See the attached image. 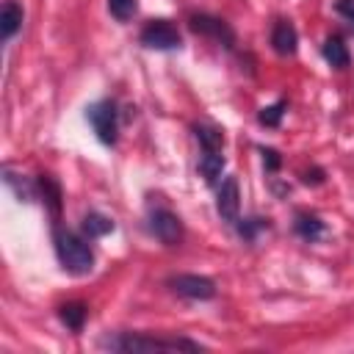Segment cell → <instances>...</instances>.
<instances>
[{
  "label": "cell",
  "instance_id": "cell-1",
  "mask_svg": "<svg viewBox=\"0 0 354 354\" xmlns=\"http://www.w3.org/2000/svg\"><path fill=\"white\" fill-rule=\"evenodd\" d=\"M55 254H58V263L64 266V271H69L75 277H83L94 268L91 246L75 232H64V230L55 232Z\"/></svg>",
  "mask_w": 354,
  "mask_h": 354
},
{
  "label": "cell",
  "instance_id": "cell-2",
  "mask_svg": "<svg viewBox=\"0 0 354 354\" xmlns=\"http://www.w3.org/2000/svg\"><path fill=\"white\" fill-rule=\"evenodd\" d=\"M111 348L138 354V351H202L199 343L185 340V337H152V335H133L122 332L119 337L111 340Z\"/></svg>",
  "mask_w": 354,
  "mask_h": 354
},
{
  "label": "cell",
  "instance_id": "cell-3",
  "mask_svg": "<svg viewBox=\"0 0 354 354\" xmlns=\"http://www.w3.org/2000/svg\"><path fill=\"white\" fill-rule=\"evenodd\" d=\"M86 119L91 124V130L97 133V138L102 144H116V133H119V119H116V108L113 102H94L86 111Z\"/></svg>",
  "mask_w": 354,
  "mask_h": 354
},
{
  "label": "cell",
  "instance_id": "cell-4",
  "mask_svg": "<svg viewBox=\"0 0 354 354\" xmlns=\"http://www.w3.org/2000/svg\"><path fill=\"white\" fill-rule=\"evenodd\" d=\"M169 288H171L177 296L196 299V301H207V299L216 296V285H213V279L199 277V274H177V277L169 279Z\"/></svg>",
  "mask_w": 354,
  "mask_h": 354
},
{
  "label": "cell",
  "instance_id": "cell-5",
  "mask_svg": "<svg viewBox=\"0 0 354 354\" xmlns=\"http://www.w3.org/2000/svg\"><path fill=\"white\" fill-rule=\"evenodd\" d=\"M141 44L149 50H177L180 47V33L169 19H152L141 30Z\"/></svg>",
  "mask_w": 354,
  "mask_h": 354
},
{
  "label": "cell",
  "instance_id": "cell-6",
  "mask_svg": "<svg viewBox=\"0 0 354 354\" xmlns=\"http://www.w3.org/2000/svg\"><path fill=\"white\" fill-rule=\"evenodd\" d=\"M149 230L166 246H177L183 241V221L166 207H158L149 213Z\"/></svg>",
  "mask_w": 354,
  "mask_h": 354
},
{
  "label": "cell",
  "instance_id": "cell-7",
  "mask_svg": "<svg viewBox=\"0 0 354 354\" xmlns=\"http://www.w3.org/2000/svg\"><path fill=\"white\" fill-rule=\"evenodd\" d=\"M216 210L221 216V221L227 224H238V213H241V188L235 177H224L218 191H216Z\"/></svg>",
  "mask_w": 354,
  "mask_h": 354
},
{
  "label": "cell",
  "instance_id": "cell-8",
  "mask_svg": "<svg viewBox=\"0 0 354 354\" xmlns=\"http://www.w3.org/2000/svg\"><path fill=\"white\" fill-rule=\"evenodd\" d=\"M191 28H194L196 33L213 36V39H216V41H221L224 47H232V41H235V33H232V28H230L224 19H218V17L194 14V17H191Z\"/></svg>",
  "mask_w": 354,
  "mask_h": 354
},
{
  "label": "cell",
  "instance_id": "cell-9",
  "mask_svg": "<svg viewBox=\"0 0 354 354\" xmlns=\"http://www.w3.org/2000/svg\"><path fill=\"white\" fill-rule=\"evenodd\" d=\"M271 44L279 55H293L296 53V44H299V36H296V28L288 22V19H279L271 30Z\"/></svg>",
  "mask_w": 354,
  "mask_h": 354
},
{
  "label": "cell",
  "instance_id": "cell-10",
  "mask_svg": "<svg viewBox=\"0 0 354 354\" xmlns=\"http://www.w3.org/2000/svg\"><path fill=\"white\" fill-rule=\"evenodd\" d=\"M22 6L14 3V0H6L3 3V11H0V33H3V41L14 39V33L22 28Z\"/></svg>",
  "mask_w": 354,
  "mask_h": 354
},
{
  "label": "cell",
  "instance_id": "cell-11",
  "mask_svg": "<svg viewBox=\"0 0 354 354\" xmlns=\"http://www.w3.org/2000/svg\"><path fill=\"white\" fill-rule=\"evenodd\" d=\"M199 171H202V177H205L207 185L218 183V177L224 171V149H202Z\"/></svg>",
  "mask_w": 354,
  "mask_h": 354
},
{
  "label": "cell",
  "instance_id": "cell-12",
  "mask_svg": "<svg viewBox=\"0 0 354 354\" xmlns=\"http://www.w3.org/2000/svg\"><path fill=\"white\" fill-rule=\"evenodd\" d=\"M321 53H324L326 64H332L335 69H346V66H348V61H351V58H348V50H346V44H343L337 36H335V39H326Z\"/></svg>",
  "mask_w": 354,
  "mask_h": 354
},
{
  "label": "cell",
  "instance_id": "cell-13",
  "mask_svg": "<svg viewBox=\"0 0 354 354\" xmlns=\"http://www.w3.org/2000/svg\"><path fill=\"white\" fill-rule=\"evenodd\" d=\"M58 315H61V321H64L72 332H80V329H83V324H86L88 307H86V304H80V301H72V304H64V307L58 310Z\"/></svg>",
  "mask_w": 354,
  "mask_h": 354
},
{
  "label": "cell",
  "instance_id": "cell-14",
  "mask_svg": "<svg viewBox=\"0 0 354 354\" xmlns=\"http://www.w3.org/2000/svg\"><path fill=\"white\" fill-rule=\"evenodd\" d=\"M296 232L304 238V241H318L324 235V221L318 216H307V213H299L296 216Z\"/></svg>",
  "mask_w": 354,
  "mask_h": 354
},
{
  "label": "cell",
  "instance_id": "cell-15",
  "mask_svg": "<svg viewBox=\"0 0 354 354\" xmlns=\"http://www.w3.org/2000/svg\"><path fill=\"white\" fill-rule=\"evenodd\" d=\"M113 230V221L108 218V216H102V213H88L86 218H83V232L88 235V238H102V235H108Z\"/></svg>",
  "mask_w": 354,
  "mask_h": 354
},
{
  "label": "cell",
  "instance_id": "cell-16",
  "mask_svg": "<svg viewBox=\"0 0 354 354\" xmlns=\"http://www.w3.org/2000/svg\"><path fill=\"white\" fill-rule=\"evenodd\" d=\"M194 133H196V141L202 144V149H224V136H221V130H216V127H210V124H196Z\"/></svg>",
  "mask_w": 354,
  "mask_h": 354
},
{
  "label": "cell",
  "instance_id": "cell-17",
  "mask_svg": "<svg viewBox=\"0 0 354 354\" xmlns=\"http://www.w3.org/2000/svg\"><path fill=\"white\" fill-rule=\"evenodd\" d=\"M108 11L119 22H127L136 14V0H108Z\"/></svg>",
  "mask_w": 354,
  "mask_h": 354
},
{
  "label": "cell",
  "instance_id": "cell-18",
  "mask_svg": "<svg viewBox=\"0 0 354 354\" xmlns=\"http://www.w3.org/2000/svg\"><path fill=\"white\" fill-rule=\"evenodd\" d=\"M282 113H285V102H274V105L263 108L257 119H260V124H266V127H277L279 119H282Z\"/></svg>",
  "mask_w": 354,
  "mask_h": 354
},
{
  "label": "cell",
  "instance_id": "cell-19",
  "mask_svg": "<svg viewBox=\"0 0 354 354\" xmlns=\"http://www.w3.org/2000/svg\"><path fill=\"white\" fill-rule=\"evenodd\" d=\"M266 227H268L266 218H243V224H241L238 230H241V235H243L246 241H254L257 230H266Z\"/></svg>",
  "mask_w": 354,
  "mask_h": 354
},
{
  "label": "cell",
  "instance_id": "cell-20",
  "mask_svg": "<svg viewBox=\"0 0 354 354\" xmlns=\"http://www.w3.org/2000/svg\"><path fill=\"white\" fill-rule=\"evenodd\" d=\"M335 11H337L340 17H346L348 22H354V0H337V3H335Z\"/></svg>",
  "mask_w": 354,
  "mask_h": 354
},
{
  "label": "cell",
  "instance_id": "cell-21",
  "mask_svg": "<svg viewBox=\"0 0 354 354\" xmlns=\"http://www.w3.org/2000/svg\"><path fill=\"white\" fill-rule=\"evenodd\" d=\"M260 152H263V160H266V169H268V171L279 169V155H277V149H260Z\"/></svg>",
  "mask_w": 354,
  "mask_h": 354
}]
</instances>
